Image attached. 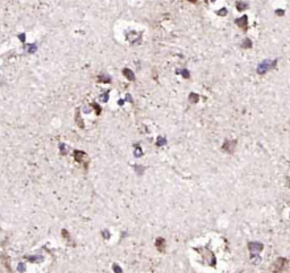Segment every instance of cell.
Here are the masks:
<instances>
[{
  "instance_id": "1",
  "label": "cell",
  "mask_w": 290,
  "mask_h": 273,
  "mask_svg": "<svg viewBox=\"0 0 290 273\" xmlns=\"http://www.w3.org/2000/svg\"><path fill=\"white\" fill-rule=\"evenodd\" d=\"M286 264H287V260H286V258H281V257L278 258L277 262H275L274 265H273V272L279 273V272H281V271H283Z\"/></svg>"
},
{
  "instance_id": "2",
  "label": "cell",
  "mask_w": 290,
  "mask_h": 273,
  "mask_svg": "<svg viewBox=\"0 0 290 273\" xmlns=\"http://www.w3.org/2000/svg\"><path fill=\"white\" fill-rule=\"evenodd\" d=\"M272 67H273V65H272L271 61H270V60H265V61H263V63L259 65L257 70H259V74H262V73L268 72L269 69H271Z\"/></svg>"
},
{
  "instance_id": "3",
  "label": "cell",
  "mask_w": 290,
  "mask_h": 273,
  "mask_svg": "<svg viewBox=\"0 0 290 273\" xmlns=\"http://www.w3.org/2000/svg\"><path fill=\"white\" fill-rule=\"evenodd\" d=\"M248 248H250V253H254V254H256V253H259V252H261L263 249V245L262 244H259V242H250V245H248Z\"/></svg>"
},
{
  "instance_id": "4",
  "label": "cell",
  "mask_w": 290,
  "mask_h": 273,
  "mask_svg": "<svg viewBox=\"0 0 290 273\" xmlns=\"http://www.w3.org/2000/svg\"><path fill=\"white\" fill-rule=\"evenodd\" d=\"M228 146V148H227V151L228 152H232L234 151V148L236 146V142H226V144H225V146L223 148H227Z\"/></svg>"
},
{
  "instance_id": "5",
  "label": "cell",
  "mask_w": 290,
  "mask_h": 273,
  "mask_svg": "<svg viewBox=\"0 0 290 273\" xmlns=\"http://www.w3.org/2000/svg\"><path fill=\"white\" fill-rule=\"evenodd\" d=\"M124 73H125L126 75H127L131 79V78H134V75H133V74H131V73H127V70H126V69H125V72H124Z\"/></svg>"
},
{
  "instance_id": "6",
  "label": "cell",
  "mask_w": 290,
  "mask_h": 273,
  "mask_svg": "<svg viewBox=\"0 0 290 273\" xmlns=\"http://www.w3.org/2000/svg\"><path fill=\"white\" fill-rule=\"evenodd\" d=\"M188 1H192V2H196L197 0H188Z\"/></svg>"
}]
</instances>
